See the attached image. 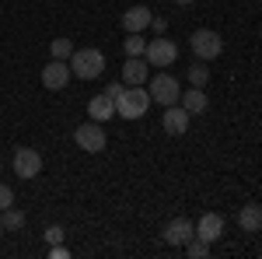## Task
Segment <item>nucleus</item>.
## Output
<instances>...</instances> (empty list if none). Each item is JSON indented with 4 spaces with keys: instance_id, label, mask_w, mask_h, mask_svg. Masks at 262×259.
I'll return each instance as SVG.
<instances>
[{
    "instance_id": "nucleus-1",
    "label": "nucleus",
    "mask_w": 262,
    "mask_h": 259,
    "mask_svg": "<svg viewBox=\"0 0 262 259\" xmlns=\"http://www.w3.org/2000/svg\"><path fill=\"white\" fill-rule=\"evenodd\" d=\"M147 109H150V91L143 84L122 88V95L116 98V116H122V119H140Z\"/></svg>"
},
{
    "instance_id": "nucleus-2",
    "label": "nucleus",
    "mask_w": 262,
    "mask_h": 259,
    "mask_svg": "<svg viewBox=\"0 0 262 259\" xmlns=\"http://www.w3.org/2000/svg\"><path fill=\"white\" fill-rule=\"evenodd\" d=\"M70 74L81 81H95L101 77V70H105V56H101V49H74V56H70Z\"/></svg>"
},
{
    "instance_id": "nucleus-3",
    "label": "nucleus",
    "mask_w": 262,
    "mask_h": 259,
    "mask_svg": "<svg viewBox=\"0 0 262 259\" xmlns=\"http://www.w3.org/2000/svg\"><path fill=\"white\" fill-rule=\"evenodd\" d=\"M147 91H150V102H158V105H179V95H182V88H179V81L171 77L168 70H161V74H154L150 77V84H147Z\"/></svg>"
},
{
    "instance_id": "nucleus-4",
    "label": "nucleus",
    "mask_w": 262,
    "mask_h": 259,
    "mask_svg": "<svg viewBox=\"0 0 262 259\" xmlns=\"http://www.w3.org/2000/svg\"><path fill=\"white\" fill-rule=\"evenodd\" d=\"M189 46H192V53H196L200 60H217L221 49H224V39L213 32V28H196L192 39H189Z\"/></svg>"
},
{
    "instance_id": "nucleus-5",
    "label": "nucleus",
    "mask_w": 262,
    "mask_h": 259,
    "mask_svg": "<svg viewBox=\"0 0 262 259\" xmlns=\"http://www.w3.org/2000/svg\"><path fill=\"white\" fill-rule=\"evenodd\" d=\"M74 140H77V147L81 151H88V154H98V151H105V130H101V123H81L77 130H74Z\"/></svg>"
},
{
    "instance_id": "nucleus-6",
    "label": "nucleus",
    "mask_w": 262,
    "mask_h": 259,
    "mask_svg": "<svg viewBox=\"0 0 262 259\" xmlns=\"http://www.w3.org/2000/svg\"><path fill=\"white\" fill-rule=\"evenodd\" d=\"M143 56H147L150 67H171V63L179 60V46L161 35V39H150V42H147V53H143Z\"/></svg>"
},
{
    "instance_id": "nucleus-7",
    "label": "nucleus",
    "mask_w": 262,
    "mask_h": 259,
    "mask_svg": "<svg viewBox=\"0 0 262 259\" xmlns=\"http://www.w3.org/2000/svg\"><path fill=\"white\" fill-rule=\"evenodd\" d=\"M42 172V154L35 147H18L14 151V175L18 179H35Z\"/></svg>"
},
{
    "instance_id": "nucleus-8",
    "label": "nucleus",
    "mask_w": 262,
    "mask_h": 259,
    "mask_svg": "<svg viewBox=\"0 0 262 259\" xmlns=\"http://www.w3.org/2000/svg\"><path fill=\"white\" fill-rule=\"evenodd\" d=\"M67 81H70V63L67 60H49L46 67H42V84H46L49 91L67 88Z\"/></svg>"
},
{
    "instance_id": "nucleus-9",
    "label": "nucleus",
    "mask_w": 262,
    "mask_h": 259,
    "mask_svg": "<svg viewBox=\"0 0 262 259\" xmlns=\"http://www.w3.org/2000/svg\"><path fill=\"white\" fill-rule=\"evenodd\" d=\"M192 235H196V224L189 217H175V221H168V228H164V242H168V245H179V249L192 238Z\"/></svg>"
},
{
    "instance_id": "nucleus-10",
    "label": "nucleus",
    "mask_w": 262,
    "mask_h": 259,
    "mask_svg": "<svg viewBox=\"0 0 262 259\" xmlns=\"http://www.w3.org/2000/svg\"><path fill=\"white\" fill-rule=\"evenodd\" d=\"M189 119H192V116H189L182 105H168V109H164V119H161L164 133H168V137H182V133L189 130Z\"/></svg>"
},
{
    "instance_id": "nucleus-11",
    "label": "nucleus",
    "mask_w": 262,
    "mask_h": 259,
    "mask_svg": "<svg viewBox=\"0 0 262 259\" xmlns=\"http://www.w3.org/2000/svg\"><path fill=\"white\" fill-rule=\"evenodd\" d=\"M147 77H150V63L143 56H126V63H122V84H147Z\"/></svg>"
},
{
    "instance_id": "nucleus-12",
    "label": "nucleus",
    "mask_w": 262,
    "mask_h": 259,
    "mask_svg": "<svg viewBox=\"0 0 262 259\" xmlns=\"http://www.w3.org/2000/svg\"><path fill=\"white\" fill-rule=\"evenodd\" d=\"M88 116H91L95 123H108L112 116H116V98H112L108 91L95 95V98L88 102Z\"/></svg>"
},
{
    "instance_id": "nucleus-13",
    "label": "nucleus",
    "mask_w": 262,
    "mask_h": 259,
    "mask_svg": "<svg viewBox=\"0 0 262 259\" xmlns=\"http://www.w3.org/2000/svg\"><path fill=\"white\" fill-rule=\"evenodd\" d=\"M150 7H143V4H137V7H129V11H122V28L126 32H143V28H150Z\"/></svg>"
},
{
    "instance_id": "nucleus-14",
    "label": "nucleus",
    "mask_w": 262,
    "mask_h": 259,
    "mask_svg": "<svg viewBox=\"0 0 262 259\" xmlns=\"http://www.w3.org/2000/svg\"><path fill=\"white\" fill-rule=\"evenodd\" d=\"M196 235H200L203 242H210V245H213V242L224 235V217H221V214H203L200 224H196Z\"/></svg>"
},
{
    "instance_id": "nucleus-15",
    "label": "nucleus",
    "mask_w": 262,
    "mask_h": 259,
    "mask_svg": "<svg viewBox=\"0 0 262 259\" xmlns=\"http://www.w3.org/2000/svg\"><path fill=\"white\" fill-rule=\"evenodd\" d=\"M179 105L189 112V116H200V112H206L210 102H206V91H203V88H189V91L179 95Z\"/></svg>"
},
{
    "instance_id": "nucleus-16",
    "label": "nucleus",
    "mask_w": 262,
    "mask_h": 259,
    "mask_svg": "<svg viewBox=\"0 0 262 259\" xmlns=\"http://www.w3.org/2000/svg\"><path fill=\"white\" fill-rule=\"evenodd\" d=\"M238 224L245 231H262V203H245L238 210Z\"/></svg>"
},
{
    "instance_id": "nucleus-17",
    "label": "nucleus",
    "mask_w": 262,
    "mask_h": 259,
    "mask_svg": "<svg viewBox=\"0 0 262 259\" xmlns=\"http://www.w3.org/2000/svg\"><path fill=\"white\" fill-rule=\"evenodd\" d=\"M182 249L189 252V259H206V256H210V242H203L200 235H192V238L185 242Z\"/></svg>"
},
{
    "instance_id": "nucleus-18",
    "label": "nucleus",
    "mask_w": 262,
    "mask_h": 259,
    "mask_svg": "<svg viewBox=\"0 0 262 259\" xmlns=\"http://www.w3.org/2000/svg\"><path fill=\"white\" fill-rule=\"evenodd\" d=\"M49 53H53V60H70V56H74V42L70 39H53L49 42Z\"/></svg>"
},
{
    "instance_id": "nucleus-19",
    "label": "nucleus",
    "mask_w": 262,
    "mask_h": 259,
    "mask_svg": "<svg viewBox=\"0 0 262 259\" xmlns=\"http://www.w3.org/2000/svg\"><path fill=\"white\" fill-rule=\"evenodd\" d=\"M126 46V56H143L147 53V42H143V32H129V39L122 42Z\"/></svg>"
},
{
    "instance_id": "nucleus-20",
    "label": "nucleus",
    "mask_w": 262,
    "mask_h": 259,
    "mask_svg": "<svg viewBox=\"0 0 262 259\" xmlns=\"http://www.w3.org/2000/svg\"><path fill=\"white\" fill-rule=\"evenodd\" d=\"M4 214V231H21L25 228V214L14 210V207H7V210H0Z\"/></svg>"
},
{
    "instance_id": "nucleus-21",
    "label": "nucleus",
    "mask_w": 262,
    "mask_h": 259,
    "mask_svg": "<svg viewBox=\"0 0 262 259\" xmlns=\"http://www.w3.org/2000/svg\"><path fill=\"white\" fill-rule=\"evenodd\" d=\"M185 77H189V84H192V88H203V84L210 81V67H196V63H192V67L185 70Z\"/></svg>"
},
{
    "instance_id": "nucleus-22",
    "label": "nucleus",
    "mask_w": 262,
    "mask_h": 259,
    "mask_svg": "<svg viewBox=\"0 0 262 259\" xmlns=\"http://www.w3.org/2000/svg\"><path fill=\"white\" fill-rule=\"evenodd\" d=\"M11 203H14V189L11 186H0V210H7Z\"/></svg>"
},
{
    "instance_id": "nucleus-23",
    "label": "nucleus",
    "mask_w": 262,
    "mask_h": 259,
    "mask_svg": "<svg viewBox=\"0 0 262 259\" xmlns=\"http://www.w3.org/2000/svg\"><path fill=\"white\" fill-rule=\"evenodd\" d=\"M46 242H49V245H56V242H63V228H60V224L46 228Z\"/></svg>"
},
{
    "instance_id": "nucleus-24",
    "label": "nucleus",
    "mask_w": 262,
    "mask_h": 259,
    "mask_svg": "<svg viewBox=\"0 0 262 259\" xmlns=\"http://www.w3.org/2000/svg\"><path fill=\"white\" fill-rule=\"evenodd\" d=\"M150 28H154L158 35H164V32H168V21L164 18H150Z\"/></svg>"
},
{
    "instance_id": "nucleus-25",
    "label": "nucleus",
    "mask_w": 262,
    "mask_h": 259,
    "mask_svg": "<svg viewBox=\"0 0 262 259\" xmlns=\"http://www.w3.org/2000/svg\"><path fill=\"white\" fill-rule=\"evenodd\" d=\"M70 256V252H67V249H63L60 242H56V245H53V249H49V259H67Z\"/></svg>"
},
{
    "instance_id": "nucleus-26",
    "label": "nucleus",
    "mask_w": 262,
    "mask_h": 259,
    "mask_svg": "<svg viewBox=\"0 0 262 259\" xmlns=\"http://www.w3.org/2000/svg\"><path fill=\"white\" fill-rule=\"evenodd\" d=\"M175 4H192V0H175Z\"/></svg>"
},
{
    "instance_id": "nucleus-27",
    "label": "nucleus",
    "mask_w": 262,
    "mask_h": 259,
    "mask_svg": "<svg viewBox=\"0 0 262 259\" xmlns=\"http://www.w3.org/2000/svg\"><path fill=\"white\" fill-rule=\"evenodd\" d=\"M0 231H4V214H0Z\"/></svg>"
}]
</instances>
